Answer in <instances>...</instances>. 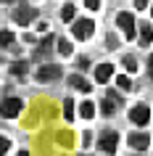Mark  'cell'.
Instances as JSON below:
<instances>
[{"mask_svg":"<svg viewBox=\"0 0 153 156\" xmlns=\"http://www.w3.org/2000/svg\"><path fill=\"white\" fill-rule=\"evenodd\" d=\"M19 111H21V101L5 95V98H3V116L11 119V116H19Z\"/></svg>","mask_w":153,"mask_h":156,"instance_id":"cell-5","label":"cell"},{"mask_svg":"<svg viewBox=\"0 0 153 156\" xmlns=\"http://www.w3.org/2000/svg\"><path fill=\"white\" fill-rule=\"evenodd\" d=\"M79 114L85 116V119H90V116L95 114V106H92V101H85V103H82V106H79Z\"/></svg>","mask_w":153,"mask_h":156,"instance_id":"cell-13","label":"cell"},{"mask_svg":"<svg viewBox=\"0 0 153 156\" xmlns=\"http://www.w3.org/2000/svg\"><path fill=\"white\" fill-rule=\"evenodd\" d=\"M140 42H143V45L153 42V27L151 24H143V27H140Z\"/></svg>","mask_w":153,"mask_h":156,"instance_id":"cell-12","label":"cell"},{"mask_svg":"<svg viewBox=\"0 0 153 156\" xmlns=\"http://www.w3.org/2000/svg\"><path fill=\"white\" fill-rule=\"evenodd\" d=\"M74 11H77V8H74L71 3H69V5H64V13H61V19H64V21H71V19H74Z\"/></svg>","mask_w":153,"mask_h":156,"instance_id":"cell-17","label":"cell"},{"mask_svg":"<svg viewBox=\"0 0 153 156\" xmlns=\"http://www.w3.org/2000/svg\"><path fill=\"white\" fill-rule=\"evenodd\" d=\"M151 13H153V11H151Z\"/></svg>","mask_w":153,"mask_h":156,"instance_id":"cell-26","label":"cell"},{"mask_svg":"<svg viewBox=\"0 0 153 156\" xmlns=\"http://www.w3.org/2000/svg\"><path fill=\"white\" fill-rule=\"evenodd\" d=\"M116 24L121 27V32H124L127 40H135V16H132V13H127V11L119 13V16H116Z\"/></svg>","mask_w":153,"mask_h":156,"instance_id":"cell-1","label":"cell"},{"mask_svg":"<svg viewBox=\"0 0 153 156\" xmlns=\"http://www.w3.org/2000/svg\"><path fill=\"white\" fill-rule=\"evenodd\" d=\"M24 72H26V64H24V61H19V64H11V74H19V77H21Z\"/></svg>","mask_w":153,"mask_h":156,"instance_id":"cell-19","label":"cell"},{"mask_svg":"<svg viewBox=\"0 0 153 156\" xmlns=\"http://www.w3.org/2000/svg\"><path fill=\"white\" fill-rule=\"evenodd\" d=\"M11 42H13V32H8V29H3V34H0V45H3V48H8Z\"/></svg>","mask_w":153,"mask_h":156,"instance_id":"cell-15","label":"cell"},{"mask_svg":"<svg viewBox=\"0 0 153 156\" xmlns=\"http://www.w3.org/2000/svg\"><path fill=\"white\" fill-rule=\"evenodd\" d=\"M95 32V24L90 21V19H82V21H74V27H71V34L77 37V40H87L90 34Z\"/></svg>","mask_w":153,"mask_h":156,"instance_id":"cell-2","label":"cell"},{"mask_svg":"<svg viewBox=\"0 0 153 156\" xmlns=\"http://www.w3.org/2000/svg\"><path fill=\"white\" fill-rule=\"evenodd\" d=\"M58 140H61L64 146H74V135L71 132H58Z\"/></svg>","mask_w":153,"mask_h":156,"instance_id":"cell-18","label":"cell"},{"mask_svg":"<svg viewBox=\"0 0 153 156\" xmlns=\"http://www.w3.org/2000/svg\"><path fill=\"white\" fill-rule=\"evenodd\" d=\"M148 143H151V140H148V135H145V132H132V135H129V146L137 148V151L148 148Z\"/></svg>","mask_w":153,"mask_h":156,"instance_id":"cell-8","label":"cell"},{"mask_svg":"<svg viewBox=\"0 0 153 156\" xmlns=\"http://www.w3.org/2000/svg\"><path fill=\"white\" fill-rule=\"evenodd\" d=\"M111 74H113V66H111V64L95 66V80H98V82H108V80H111Z\"/></svg>","mask_w":153,"mask_h":156,"instance_id":"cell-9","label":"cell"},{"mask_svg":"<svg viewBox=\"0 0 153 156\" xmlns=\"http://www.w3.org/2000/svg\"><path fill=\"white\" fill-rule=\"evenodd\" d=\"M64 116L69 119V122L74 119V101H71V98H66V101H64Z\"/></svg>","mask_w":153,"mask_h":156,"instance_id":"cell-14","label":"cell"},{"mask_svg":"<svg viewBox=\"0 0 153 156\" xmlns=\"http://www.w3.org/2000/svg\"><path fill=\"white\" fill-rule=\"evenodd\" d=\"M148 66H151V77H153V56L148 58Z\"/></svg>","mask_w":153,"mask_h":156,"instance_id":"cell-24","label":"cell"},{"mask_svg":"<svg viewBox=\"0 0 153 156\" xmlns=\"http://www.w3.org/2000/svg\"><path fill=\"white\" fill-rule=\"evenodd\" d=\"M116 146H119V135H113V132H106L103 138H100V148H103L106 154H116Z\"/></svg>","mask_w":153,"mask_h":156,"instance_id":"cell-6","label":"cell"},{"mask_svg":"<svg viewBox=\"0 0 153 156\" xmlns=\"http://www.w3.org/2000/svg\"><path fill=\"white\" fill-rule=\"evenodd\" d=\"M116 85H119L121 90H129V87H132V82H129V80L124 77V74H119V77H116Z\"/></svg>","mask_w":153,"mask_h":156,"instance_id":"cell-20","label":"cell"},{"mask_svg":"<svg viewBox=\"0 0 153 156\" xmlns=\"http://www.w3.org/2000/svg\"><path fill=\"white\" fill-rule=\"evenodd\" d=\"M19 156H29V154H26V151H19Z\"/></svg>","mask_w":153,"mask_h":156,"instance_id":"cell-25","label":"cell"},{"mask_svg":"<svg viewBox=\"0 0 153 156\" xmlns=\"http://www.w3.org/2000/svg\"><path fill=\"white\" fill-rule=\"evenodd\" d=\"M58 50H61V56H71V42L69 40H58Z\"/></svg>","mask_w":153,"mask_h":156,"instance_id":"cell-16","label":"cell"},{"mask_svg":"<svg viewBox=\"0 0 153 156\" xmlns=\"http://www.w3.org/2000/svg\"><path fill=\"white\" fill-rule=\"evenodd\" d=\"M124 66H127L129 72H135V69H137V61H135L132 56H127V58H124Z\"/></svg>","mask_w":153,"mask_h":156,"instance_id":"cell-21","label":"cell"},{"mask_svg":"<svg viewBox=\"0 0 153 156\" xmlns=\"http://www.w3.org/2000/svg\"><path fill=\"white\" fill-rule=\"evenodd\" d=\"M119 103L121 101L116 98V93H108V98L103 101V114H113V111L119 108Z\"/></svg>","mask_w":153,"mask_h":156,"instance_id":"cell-11","label":"cell"},{"mask_svg":"<svg viewBox=\"0 0 153 156\" xmlns=\"http://www.w3.org/2000/svg\"><path fill=\"white\" fill-rule=\"evenodd\" d=\"M69 85H71V87H77V90H82V93H90V90H92V87H90V82H87V80H82L79 74H71V77H69Z\"/></svg>","mask_w":153,"mask_h":156,"instance_id":"cell-10","label":"cell"},{"mask_svg":"<svg viewBox=\"0 0 153 156\" xmlns=\"http://www.w3.org/2000/svg\"><path fill=\"white\" fill-rule=\"evenodd\" d=\"M85 5H87V8H92V11H98V8H100V3H98V0H87Z\"/></svg>","mask_w":153,"mask_h":156,"instance_id":"cell-22","label":"cell"},{"mask_svg":"<svg viewBox=\"0 0 153 156\" xmlns=\"http://www.w3.org/2000/svg\"><path fill=\"white\" fill-rule=\"evenodd\" d=\"M129 119H132V124L143 127V124L151 119V111H148V106H145V103H140V106H132V108H129Z\"/></svg>","mask_w":153,"mask_h":156,"instance_id":"cell-3","label":"cell"},{"mask_svg":"<svg viewBox=\"0 0 153 156\" xmlns=\"http://www.w3.org/2000/svg\"><path fill=\"white\" fill-rule=\"evenodd\" d=\"M13 19H16L19 24H29V21H34L37 19V8H32V5H19V11L13 13Z\"/></svg>","mask_w":153,"mask_h":156,"instance_id":"cell-4","label":"cell"},{"mask_svg":"<svg viewBox=\"0 0 153 156\" xmlns=\"http://www.w3.org/2000/svg\"><path fill=\"white\" fill-rule=\"evenodd\" d=\"M0 151H3V154L8 151V138H3V140H0Z\"/></svg>","mask_w":153,"mask_h":156,"instance_id":"cell-23","label":"cell"},{"mask_svg":"<svg viewBox=\"0 0 153 156\" xmlns=\"http://www.w3.org/2000/svg\"><path fill=\"white\" fill-rule=\"evenodd\" d=\"M58 74H61V69H58V66H42L40 72H37V82H50V80H58Z\"/></svg>","mask_w":153,"mask_h":156,"instance_id":"cell-7","label":"cell"}]
</instances>
